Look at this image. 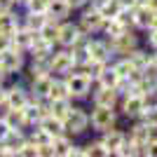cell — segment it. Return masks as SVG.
<instances>
[{
  "label": "cell",
  "mask_w": 157,
  "mask_h": 157,
  "mask_svg": "<svg viewBox=\"0 0 157 157\" xmlns=\"http://www.w3.org/2000/svg\"><path fill=\"white\" fill-rule=\"evenodd\" d=\"M38 127H42V129L49 134V136H59V134H63V120H59V117H54V115H47V117H42L38 122Z\"/></svg>",
  "instance_id": "cell-27"
},
{
  "label": "cell",
  "mask_w": 157,
  "mask_h": 157,
  "mask_svg": "<svg viewBox=\"0 0 157 157\" xmlns=\"http://www.w3.org/2000/svg\"><path fill=\"white\" fill-rule=\"evenodd\" d=\"M49 68H52V75H68V73L75 71V61H73V54L68 47H54L52 56H49Z\"/></svg>",
  "instance_id": "cell-9"
},
{
  "label": "cell",
  "mask_w": 157,
  "mask_h": 157,
  "mask_svg": "<svg viewBox=\"0 0 157 157\" xmlns=\"http://www.w3.org/2000/svg\"><path fill=\"white\" fill-rule=\"evenodd\" d=\"M148 141H157V124H148Z\"/></svg>",
  "instance_id": "cell-41"
},
{
  "label": "cell",
  "mask_w": 157,
  "mask_h": 157,
  "mask_svg": "<svg viewBox=\"0 0 157 157\" xmlns=\"http://www.w3.org/2000/svg\"><path fill=\"white\" fill-rule=\"evenodd\" d=\"M19 157H38V145L26 141V143L19 148Z\"/></svg>",
  "instance_id": "cell-36"
},
{
  "label": "cell",
  "mask_w": 157,
  "mask_h": 157,
  "mask_svg": "<svg viewBox=\"0 0 157 157\" xmlns=\"http://www.w3.org/2000/svg\"><path fill=\"white\" fill-rule=\"evenodd\" d=\"M38 35L42 40H47V42H52V45H56V35H59V21H52V19H47L45 21V26L38 31Z\"/></svg>",
  "instance_id": "cell-29"
},
{
  "label": "cell",
  "mask_w": 157,
  "mask_h": 157,
  "mask_svg": "<svg viewBox=\"0 0 157 157\" xmlns=\"http://www.w3.org/2000/svg\"><path fill=\"white\" fill-rule=\"evenodd\" d=\"M73 19L78 24V28L82 33H87V35H98L101 28H103V21H105L103 17H101V12H98L96 7H92V5L78 10V12L73 14Z\"/></svg>",
  "instance_id": "cell-4"
},
{
  "label": "cell",
  "mask_w": 157,
  "mask_h": 157,
  "mask_svg": "<svg viewBox=\"0 0 157 157\" xmlns=\"http://www.w3.org/2000/svg\"><path fill=\"white\" fill-rule=\"evenodd\" d=\"M2 120L7 122L10 129H26L28 131V122H26V115H24V108H7Z\"/></svg>",
  "instance_id": "cell-24"
},
{
  "label": "cell",
  "mask_w": 157,
  "mask_h": 157,
  "mask_svg": "<svg viewBox=\"0 0 157 157\" xmlns=\"http://www.w3.org/2000/svg\"><path fill=\"white\" fill-rule=\"evenodd\" d=\"M52 78L54 75H42L28 82V92L33 98H47L49 96V87H52Z\"/></svg>",
  "instance_id": "cell-20"
},
{
  "label": "cell",
  "mask_w": 157,
  "mask_h": 157,
  "mask_svg": "<svg viewBox=\"0 0 157 157\" xmlns=\"http://www.w3.org/2000/svg\"><path fill=\"white\" fill-rule=\"evenodd\" d=\"M17 7V0H0V10H12Z\"/></svg>",
  "instance_id": "cell-43"
},
{
  "label": "cell",
  "mask_w": 157,
  "mask_h": 157,
  "mask_svg": "<svg viewBox=\"0 0 157 157\" xmlns=\"http://www.w3.org/2000/svg\"><path fill=\"white\" fill-rule=\"evenodd\" d=\"M138 120H143L145 124H157V103L155 105H145Z\"/></svg>",
  "instance_id": "cell-35"
},
{
  "label": "cell",
  "mask_w": 157,
  "mask_h": 157,
  "mask_svg": "<svg viewBox=\"0 0 157 157\" xmlns=\"http://www.w3.org/2000/svg\"><path fill=\"white\" fill-rule=\"evenodd\" d=\"M98 138L103 141V145L108 148V152H110V157H115V152L120 150V145L127 141V134L122 127H113V129H105L98 134Z\"/></svg>",
  "instance_id": "cell-13"
},
{
  "label": "cell",
  "mask_w": 157,
  "mask_h": 157,
  "mask_svg": "<svg viewBox=\"0 0 157 157\" xmlns=\"http://www.w3.org/2000/svg\"><path fill=\"white\" fill-rule=\"evenodd\" d=\"M145 108V101H143V94H127V96L120 98L117 103V113L122 122H131V120H138L141 113Z\"/></svg>",
  "instance_id": "cell-7"
},
{
  "label": "cell",
  "mask_w": 157,
  "mask_h": 157,
  "mask_svg": "<svg viewBox=\"0 0 157 157\" xmlns=\"http://www.w3.org/2000/svg\"><path fill=\"white\" fill-rule=\"evenodd\" d=\"M12 45V38H10V35H2V33H0V52H5L7 47Z\"/></svg>",
  "instance_id": "cell-39"
},
{
  "label": "cell",
  "mask_w": 157,
  "mask_h": 157,
  "mask_svg": "<svg viewBox=\"0 0 157 157\" xmlns=\"http://www.w3.org/2000/svg\"><path fill=\"white\" fill-rule=\"evenodd\" d=\"M127 28H129V26H124V24H122L117 17H113V19H105V21H103L101 35H103V38H108V40H115L117 35H122Z\"/></svg>",
  "instance_id": "cell-26"
},
{
  "label": "cell",
  "mask_w": 157,
  "mask_h": 157,
  "mask_svg": "<svg viewBox=\"0 0 157 157\" xmlns=\"http://www.w3.org/2000/svg\"><path fill=\"white\" fill-rule=\"evenodd\" d=\"M120 10H122L120 0H105L103 5L98 7V12H101V17H103V19H113V17H117Z\"/></svg>",
  "instance_id": "cell-32"
},
{
  "label": "cell",
  "mask_w": 157,
  "mask_h": 157,
  "mask_svg": "<svg viewBox=\"0 0 157 157\" xmlns=\"http://www.w3.org/2000/svg\"><path fill=\"white\" fill-rule=\"evenodd\" d=\"M54 47L56 45H52V42H47V40H42L38 35L35 38V42H33L31 47H28V59H49L52 56V52H54Z\"/></svg>",
  "instance_id": "cell-21"
},
{
  "label": "cell",
  "mask_w": 157,
  "mask_h": 157,
  "mask_svg": "<svg viewBox=\"0 0 157 157\" xmlns=\"http://www.w3.org/2000/svg\"><path fill=\"white\" fill-rule=\"evenodd\" d=\"M5 98L10 108H24V105L31 101V92H28V85L21 82L19 78H12L5 82Z\"/></svg>",
  "instance_id": "cell-6"
},
{
  "label": "cell",
  "mask_w": 157,
  "mask_h": 157,
  "mask_svg": "<svg viewBox=\"0 0 157 157\" xmlns=\"http://www.w3.org/2000/svg\"><path fill=\"white\" fill-rule=\"evenodd\" d=\"M73 143L75 138L68 136V134H59V136L52 138V145H54V157H71V150H73Z\"/></svg>",
  "instance_id": "cell-23"
},
{
  "label": "cell",
  "mask_w": 157,
  "mask_h": 157,
  "mask_svg": "<svg viewBox=\"0 0 157 157\" xmlns=\"http://www.w3.org/2000/svg\"><path fill=\"white\" fill-rule=\"evenodd\" d=\"M143 5H148L152 12H157V0H143Z\"/></svg>",
  "instance_id": "cell-44"
},
{
  "label": "cell",
  "mask_w": 157,
  "mask_h": 157,
  "mask_svg": "<svg viewBox=\"0 0 157 157\" xmlns=\"http://www.w3.org/2000/svg\"><path fill=\"white\" fill-rule=\"evenodd\" d=\"M89 124L92 134H101L105 129L120 127V113L110 105H89Z\"/></svg>",
  "instance_id": "cell-2"
},
{
  "label": "cell",
  "mask_w": 157,
  "mask_h": 157,
  "mask_svg": "<svg viewBox=\"0 0 157 157\" xmlns=\"http://www.w3.org/2000/svg\"><path fill=\"white\" fill-rule=\"evenodd\" d=\"M7 131H10V127H7V122H5V120L0 117V141H5Z\"/></svg>",
  "instance_id": "cell-40"
},
{
  "label": "cell",
  "mask_w": 157,
  "mask_h": 157,
  "mask_svg": "<svg viewBox=\"0 0 157 157\" xmlns=\"http://www.w3.org/2000/svg\"><path fill=\"white\" fill-rule=\"evenodd\" d=\"M152 24V10L148 5H134V10H131V26L136 28L138 33H143L145 28H150Z\"/></svg>",
  "instance_id": "cell-16"
},
{
  "label": "cell",
  "mask_w": 157,
  "mask_h": 157,
  "mask_svg": "<svg viewBox=\"0 0 157 157\" xmlns=\"http://www.w3.org/2000/svg\"><path fill=\"white\" fill-rule=\"evenodd\" d=\"M47 5L49 0H28V5L24 10H31V12H47Z\"/></svg>",
  "instance_id": "cell-37"
},
{
  "label": "cell",
  "mask_w": 157,
  "mask_h": 157,
  "mask_svg": "<svg viewBox=\"0 0 157 157\" xmlns=\"http://www.w3.org/2000/svg\"><path fill=\"white\" fill-rule=\"evenodd\" d=\"M7 80H10V78H7V75H5V73H2V71H0V85H5V82H7Z\"/></svg>",
  "instance_id": "cell-45"
},
{
  "label": "cell",
  "mask_w": 157,
  "mask_h": 157,
  "mask_svg": "<svg viewBox=\"0 0 157 157\" xmlns=\"http://www.w3.org/2000/svg\"><path fill=\"white\" fill-rule=\"evenodd\" d=\"M73 103H75L73 98H54L52 101V115L59 120H66L68 113L73 110Z\"/></svg>",
  "instance_id": "cell-28"
},
{
  "label": "cell",
  "mask_w": 157,
  "mask_h": 157,
  "mask_svg": "<svg viewBox=\"0 0 157 157\" xmlns=\"http://www.w3.org/2000/svg\"><path fill=\"white\" fill-rule=\"evenodd\" d=\"M68 5H71V10H73V14L78 12V10H82V7H87L89 5V0H66Z\"/></svg>",
  "instance_id": "cell-38"
},
{
  "label": "cell",
  "mask_w": 157,
  "mask_h": 157,
  "mask_svg": "<svg viewBox=\"0 0 157 157\" xmlns=\"http://www.w3.org/2000/svg\"><path fill=\"white\" fill-rule=\"evenodd\" d=\"M21 26V10L12 7V10H0V33L12 38L17 28Z\"/></svg>",
  "instance_id": "cell-12"
},
{
  "label": "cell",
  "mask_w": 157,
  "mask_h": 157,
  "mask_svg": "<svg viewBox=\"0 0 157 157\" xmlns=\"http://www.w3.org/2000/svg\"><path fill=\"white\" fill-rule=\"evenodd\" d=\"M89 105H110L117 108L120 94L115 92V87H101L98 82H92V94H89Z\"/></svg>",
  "instance_id": "cell-11"
},
{
  "label": "cell",
  "mask_w": 157,
  "mask_h": 157,
  "mask_svg": "<svg viewBox=\"0 0 157 157\" xmlns=\"http://www.w3.org/2000/svg\"><path fill=\"white\" fill-rule=\"evenodd\" d=\"M63 129L68 136H73L75 141L85 138L92 134V124H89V108L87 103H73V110L68 113V117L63 120Z\"/></svg>",
  "instance_id": "cell-1"
},
{
  "label": "cell",
  "mask_w": 157,
  "mask_h": 157,
  "mask_svg": "<svg viewBox=\"0 0 157 157\" xmlns=\"http://www.w3.org/2000/svg\"><path fill=\"white\" fill-rule=\"evenodd\" d=\"M66 87H68V96L78 103H87L89 101V94H92V80L87 78L85 73L73 71L68 75H63Z\"/></svg>",
  "instance_id": "cell-3"
},
{
  "label": "cell",
  "mask_w": 157,
  "mask_h": 157,
  "mask_svg": "<svg viewBox=\"0 0 157 157\" xmlns=\"http://www.w3.org/2000/svg\"><path fill=\"white\" fill-rule=\"evenodd\" d=\"M110 66H113V71L117 73L120 78H129L131 71H136V68L131 66V61L127 59V56H115V59L110 61Z\"/></svg>",
  "instance_id": "cell-30"
},
{
  "label": "cell",
  "mask_w": 157,
  "mask_h": 157,
  "mask_svg": "<svg viewBox=\"0 0 157 157\" xmlns=\"http://www.w3.org/2000/svg\"><path fill=\"white\" fill-rule=\"evenodd\" d=\"M138 45H143V38H141V33H138L136 28H127L122 35L110 40V47H113V52H115V56H127V54H131Z\"/></svg>",
  "instance_id": "cell-8"
},
{
  "label": "cell",
  "mask_w": 157,
  "mask_h": 157,
  "mask_svg": "<svg viewBox=\"0 0 157 157\" xmlns=\"http://www.w3.org/2000/svg\"><path fill=\"white\" fill-rule=\"evenodd\" d=\"M80 141H82V148H85V157H110V152L103 145V141L98 138V134H94L92 138L85 136Z\"/></svg>",
  "instance_id": "cell-17"
},
{
  "label": "cell",
  "mask_w": 157,
  "mask_h": 157,
  "mask_svg": "<svg viewBox=\"0 0 157 157\" xmlns=\"http://www.w3.org/2000/svg\"><path fill=\"white\" fill-rule=\"evenodd\" d=\"M47 21L45 12H31V10H21V26L28 31H40Z\"/></svg>",
  "instance_id": "cell-22"
},
{
  "label": "cell",
  "mask_w": 157,
  "mask_h": 157,
  "mask_svg": "<svg viewBox=\"0 0 157 157\" xmlns=\"http://www.w3.org/2000/svg\"><path fill=\"white\" fill-rule=\"evenodd\" d=\"M127 59L131 61V66H134L136 71H143L145 66L150 63V49H148L145 45H138L131 54H127Z\"/></svg>",
  "instance_id": "cell-25"
},
{
  "label": "cell",
  "mask_w": 157,
  "mask_h": 157,
  "mask_svg": "<svg viewBox=\"0 0 157 157\" xmlns=\"http://www.w3.org/2000/svg\"><path fill=\"white\" fill-rule=\"evenodd\" d=\"M26 61H28L26 52H21V49H17V47L10 45L5 52H0V71L12 80V78H17V75L26 68Z\"/></svg>",
  "instance_id": "cell-5"
},
{
  "label": "cell",
  "mask_w": 157,
  "mask_h": 157,
  "mask_svg": "<svg viewBox=\"0 0 157 157\" xmlns=\"http://www.w3.org/2000/svg\"><path fill=\"white\" fill-rule=\"evenodd\" d=\"M35 38H38V31H28V28L19 26L17 33L12 35V47L21 49V52H28V47L35 42Z\"/></svg>",
  "instance_id": "cell-19"
},
{
  "label": "cell",
  "mask_w": 157,
  "mask_h": 157,
  "mask_svg": "<svg viewBox=\"0 0 157 157\" xmlns=\"http://www.w3.org/2000/svg\"><path fill=\"white\" fill-rule=\"evenodd\" d=\"M148 66L157 73V49H150V63H148Z\"/></svg>",
  "instance_id": "cell-42"
},
{
  "label": "cell",
  "mask_w": 157,
  "mask_h": 157,
  "mask_svg": "<svg viewBox=\"0 0 157 157\" xmlns=\"http://www.w3.org/2000/svg\"><path fill=\"white\" fill-rule=\"evenodd\" d=\"M141 38H143V45L148 47V49H157V26L145 28V31L141 33Z\"/></svg>",
  "instance_id": "cell-33"
},
{
  "label": "cell",
  "mask_w": 157,
  "mask_h": 157,
  "mask_svg": "<svg viewBox=\"0 0 157 157\" xmlns=\"http://www.w3.org/2000/svg\"><path fill=\"white\" fill-rule=\"evenodd\" d=\"M134 87H136V85H134L129 78H120L117 85H115V92H117L120 98H122V96H127V94H134Z\"/></svg>",
  "instance_id": "cell-34"
},
{
  "label": "cell",
  "mask_w": 157,
  "mask_h": 157,
  "mask_svg": "<svg viewBox=\"0 0 157 157\" xmlns=\"http://www.w3.org/2000/svg\"><path fill=\"white\" fill-rule=\"evenodd\" d=\"M134 94H157V73L150 66H145L141 71V78L134 87Z\"/></svg>",
  "instance_id": "cell-15"
},
{
  "label": "cell",
  "mask_w": 157,
  "mask_h": 157,
  "mask_svg": "<svg viewBox=\"0 0 157 157\" xmlns=\"http://www.w3.org/2000/svg\"><path fill=\"white\" fill-rule=\"evenodd\" d=\"M80 33H82V31L78 28V24H75V19H73V17H71V19L59 21V35H56V45H59V47H71Z\"/></svg>",
  "instance_id": "cell-14"
},
{
  "label": "cell",
  "mask_w": 157,
  "mask_h": 157,
  "mask_svg": "<svg viewBox=\"0 0 157 157\" xmlns=\"http://www.w3.org/2000/svg\"><path fill=\"white\" fill-rule=\"evenodd\" d=\"M87 52H89V59L103 61V63H110V61L115 59V52H113V47H110V40L103 38L101 33H98V35H89Z\"/></svg>",
  "instance_id": "cell-10"
},
{
  "label": "cell",
  "mask_w": 157,
  "mask_h": 157,
  "mask_svg": "<svg viewBox=\"0 0 157 157\" xmlns=\"http://www.w3.org/2000/svg\"><path fill=\"white\" fill-rule=\"evenodd\" d=\"M117 80H120V75H117L115 71H113V66L108 63V66L103 68V71H101V75H98V78L94 80V82H98L101 87H115V85H117Z\"/></svg>",
  "instance_id": "cell-31"
},
{
  "label": "cell",
  "mask_w": 157,
  "mask_h": 157,
  "mask_svg": "<svg viewBox=\"0 0 157 157\" xmlns=\"http://www.w3.org/2000/svg\"><path fill=\"white\" fill-rule=\"evenodd\" d=\"M45 14H47V19H52V21H63V19L73 17V10L66 0H49Z\"/></svg>",
  "instance_id": "cell-18"
}]
</instances>
